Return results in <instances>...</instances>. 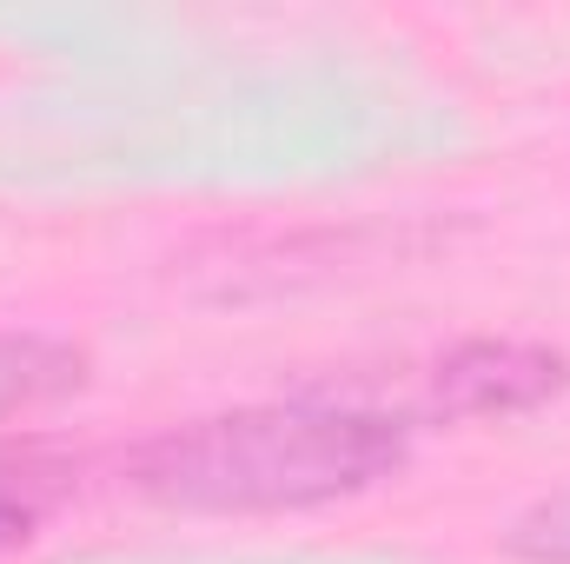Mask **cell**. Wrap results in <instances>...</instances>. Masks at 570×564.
<instances>
[{
	"instance_id": "cell-2",
	"label": "cell",
	"mask_w": 570,
	"mask_h": 564,
	"mask_svg": "<svg viewBox=\"0 0 570 564\" xmlns=\"http://www.w3.org/2000/svg\"><path fill=\"white\" fill-rule=\"evenodd\" d=\"M570 386V359L524 339H471L438 359L431 399L444 419H518Z\"/></svg>"
},
{
	"instance_id": "cell-3",
	"label": "cell",
	"mask_w": 570,
	"mask_h": 564,
	"mask_svg": "<svg viewBox=\"0 0 570 564\" xmlns=\"http://www.w3.org/2000/svg\"><path fill=\"white\" fill-rule=\"evenodd\" d=\"M80 458L53 438H0V558L33 545V532L73 498Z\"/></svg>"
},
{
	"instance_id": "cell-4",
	"label": "cell",
	"mask_w": 570,
	"mask_h": 564,
	"mask_svg": "<svg viewBox=\"0 0 570 564\" xmlns=\"http://www.w3.org/2000/svg\"><path fill=\"white\" fill-rule=\"evenodd\" d=\"M87 386V352L40 332H0V419L40 412Z\"/></svg>"
},
{
	"instance_id": "cell-5",
	"label": "cell",
	"mask_w": 570,
	"mask_h": 564,
	"mask_svg": "<svg viewBox=\"0 0 570 564\" xmlns=\"http://www.w3.org/2000/svg\"><path fill=\"white\" fill-rule=\"evenodd\" d=\"M504 545H511L518 558H531V564H570V492L531 505V512L504 532Z\"/></svg>"
},
{
	"instance_id": "cell-1",
	"label": "cell",
	"mask_w": 570,
	"mask_h": 564,
	"mask_svg": "<svg viewBox=\"0 0 570 564\" xmlns=\"http://www.w3.org/2000/svg\"><path fill=\"white\" fill-rule=\"evenodd\" d=\"M412 431L372 406L279 399L186 419L134 445L127 478L166 512H305L392 478Z\"/></svg>"
}]
</instances>
